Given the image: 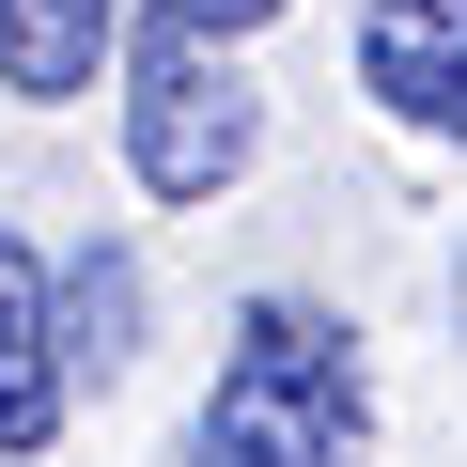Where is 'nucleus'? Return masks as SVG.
Returning a JSON list of instances; mask_svg holds the SVG:
<instances>
[{"label": "nucleus", "mask_w": 467, "mask_h": 467, "mask_svg": "<svg viewBox=\"0 0 467 467\" xmlns=\"http://www.w3.org/2000/svg\"><path fill=\"white\" fill-rule=\"evenodd\" d=\"M451 312H467V265H451Z\"/></svg>", "instance_id": "obj_8"}, {"label": "nucleus", "mask_w": 467, "mask_h": 467, "mask_svg": "<svg viewBox=\"0 0 467 467\" xmlns=\"http://www.w3.org/2000/svg\"><path fill=\"white\" fill-rule=\"evenodd\" d=\"M156 16H187V32H218V47H250V32L281 16V0H156Z\"/></svg>", "instance_id": "obj_7"}, {"label": "nucleus", "mask_w": 467, "mask_h": 467, "mask_svg": "<svg viewBox=\"0 0 467 467\" xmlns=\"http://www.w3.org/2000/svg\"><path fill=\"white\" fill-rule=\"evenodd\" d=\"M109 63H125V171H140L156 202H218L234 171L265 156V94H250V63H234L218 32L156 16V32H125Z\"/></svg>", "instance_id": "obj_2"}, {"label": "nucleus", "mask_w": 467, "mask_h": 467, "mask_svg": "<svg viewBox=\"0 0 467 467\" xmlns=\"http://www.w3.org/2000/svg\"><path fill=\"white\" fill-rule=\"evenodd\" d=\"M125 47V0H0V94L16 109H78Z\"/></svg>", "instance_id": "obj_5"}, {"label": "nucleus", "mask_w": 467, "mask_h": 467, "mask_svg": "<svg viewBox=\"0 0 467 467\" xmlns=\"http://www.w3.org/2000/svg\"><path fill=\"white\" fill-rule=\"evenodd\" d=\"M63 389H78V358H63V281H47L32 234H0V451H16V467L63 436Z\"/></svg>", "instance_id": "obj_3"}, {"label": "nucleus", "mask_w": 467, "mask_h": 467, "mask_svg": "<svg viewBox=\"0 0 467 467\" xmlns=\"http://www.w3.org/2000/svg\"><path fill=\"white\" fill-rule=\"evenodd\" d=\"M63 358H94V374L140 358V265H125V250H78V265H63Z\"/></svg>", "instance_id": "obj_6"}, {"label": "nucleus", "mask_w": 467, "mask_h": 467, "mask_svg": "<svg viewBox=\"0 0 467 467\" xmlns=\"http://www.w3.org/2000/svg\"><path fill=\"white\" fill-rule=\"evenodd\" d=\"M374 436V374L312 296H250L234 312V358L187 420V467H358Z\"/></svg>", "instance_id": "obj_1"}, {"label": "nucleus", "mask_w": 467, "mask_h": 467, "mask_svg": "<svg viewBox=\"0 0 467 467\" xmlns=\"http://www.w3.org/2000/svg\"><path fill=\"white\" fill-rule=\"evenodd\" d=\"M358 78L420 140H467V0H374L358 16Z\"/></svg>", "instance_id": "obj_4"}]
</instances>
